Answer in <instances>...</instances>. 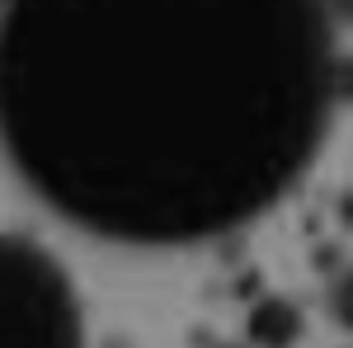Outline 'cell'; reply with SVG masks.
<instances>
[{"label":"cell","instance_id":"6da1fadb","mask_svg":"<svg viewBox=\"0 0 353 348\" xmlns=\"http://www.w3.org/2000/svg\"><path fill=\"white\" fill-rule=\"evenodd\" d=\"M325 0H10L0 136L48 207L189 245L273 207L339 99Z\"/></svg>","mask_w":353,"mask_h":348},{"label":"cell","instance_id":"7a4b0ae2","mask_svg":"<svg viewBox=\"0 0 353 348\" xmlns=\"http://www.w3.org/2000/svg\"><path fill=\"white\" fill-rule=\"evenodd\" d=\"M81 306L48 249L0 236V348H81Z\"/></svg>","mask_w":353,"mask_h":348},{"label":"cell","instance_id":"3957f363","mask_svg":"<svg viewBox=\"0 0 353 348\" xmlns=\"http://www.w3.org/2000/svg\"><path fill=\"white\" fill-rule=\"evenodd\" d=\"M245 334L254 348H292L301 339V311L283 296H264L250 320H245Z\"/></svg>","mask_w":353,"mask_h":348},{"label":"cell","instance_id":"277c9868","mask_svg":"<svg viewBox=\"0 0 353 348\" xmlns=\"http://www.w3.org/2000/svg\"><path fill=\"white\" fill-rule=\"evenodd\" d=\"M330 316L344 325V329H353V268H344L330 283Z\"/></svg>","mask_w":353,"mask_h":348},{"label":"cell","instance_id":"5b68a950","mask_svg":"<svg viewBox=\"0 0 353 348\" xmlns=\"http://www.w3.org/2000/svg\"><path fill=\"white\" fill-rule=\"evenodd\" d=\"M325 5H330V14H339V19L353 24V0H325Z\"/></svg>","mask_w":353,"mask_h":348},{"label":"cell","instance_id":"8992f818","mask_svg":"<svg viewBox=\"0 0 353 348\" xmlns=\"http://www.w3.org/2000/svg\"><path fill=\"white\" fill-rule=\"evenodd\" d=\"M0 5H10V0H0Z\"/></svg>","mask_w":353,"mask_h":348}]
</instances>
